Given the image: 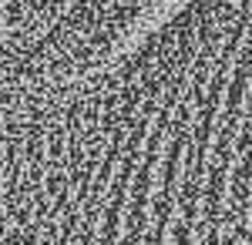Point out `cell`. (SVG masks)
Listing matches in <instances>:
<instances>
[{
    "mask_svg": "<svg viewBox=\"0 0 252 245\" xmlns=\"http://www.w3.org/2000/svg\"><path fill=\"white\" fill-rule=\"evenodd\" d=\"M175 0H0V145L7 131L155 24Z\"/></svg>",
    "mask_w": 252,
    "mask_h": 245,
    "instance_id": "obj_1",
    "label": "cell"
}]
</instances>
